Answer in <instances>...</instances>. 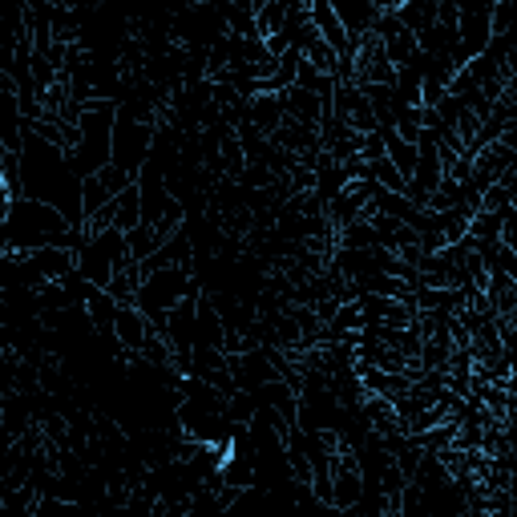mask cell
Listing matches in <instances>:
<instances>
[{
  "mask_svg": "<svg viewBox=\"0 0 517 517\" xmlns=\"http://www.w3.org/2000/svg\"><path fill=\"white\" fill-rule=\"evenodd\" d=\"M150 336H154V324L138 312V307H122V312H118V324H114L118 348H122V352H142Z\"/></svg>",
  "mask_w": 517,
  "mask_h": 517,
  "instance_id": "cell-1",
  "label": "cell"
}]
</instances>
